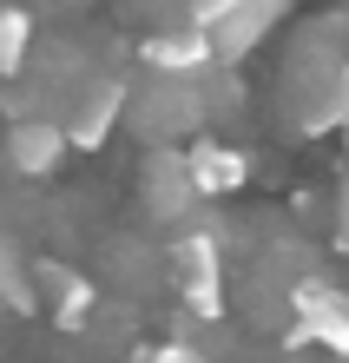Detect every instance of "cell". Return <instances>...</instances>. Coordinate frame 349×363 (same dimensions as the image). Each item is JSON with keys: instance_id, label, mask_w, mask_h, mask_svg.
Listing matches in <instances>:
<instances>
[{"instance_id": "6da1fadb", "label": "cell", "mask_w": 349, "mask_h": 363, "mask_svg": "<svg viewBox=\"0 0 349 363\" xmlns=\"http://www.w3.org/2000/svg\"><path fill=\"white\" fill-rule=\"evenodd\" d=\"M119 113H125V86L105 79V73H86L73 86V99H67V113H59V133H67V145L93 152V145H105V133L119 125Z\"/></svg>"}, {"instance_id": "277c9868", "label": "cell", "mask_w": 349, "mask_h": 363, "mask_svg": "<svg viewBox=\"0 0 349 363\" xmlns=\"http://www.w3.org/2000/svg\"><path fill=\"white\" fill-rule=\"evenodd\" d=\"M7 159L20 179H53L59 159H67V133H59L53 113H20L7 125Z\"/></svg>"}, {"instance_id": "ba28073f", "label": "cell", "mask_w": 349, "mask_h": 363, "mask_svg": "<svg viewBox=\"0 0 349 363\" xmlns=\"http://www.w3.org/2000/svg\"><path fill=\"white\" fill-rule=\"evenodd\" d=\"M0 304L7 311H40V297H33V264L20 258V245L7 238V231H0Z\"/></svg>"}, {"instance_id": "9c48e42d", "label": "cell", "mask_w": 349, "mask_h": 363, "mask_svg": "<svg viewBox=\"0 0 349 363\" xmlns=\"http://www.w3.org/2000/svg\"><path fill=\"white\" fill-rule=\"evenodd\" d=\"M27 47H33V13L27 7H0V79H13L27 67Z\"/></svg>"}, {"instance_id": "8fae6325", "label": "cell", "mask_w": 349, "mask_h": 363, "mask_svg": "<svg viewBox=\"0 0 349 363\" xmlns=\"http://www.w3.org/2000/svg\"><path fill=\"white\" fill-rule=\"evenodd\" d=\"M139 363H151V357H139Z\"/></svg>"}, {"instance_id": "3957f363", "label": "cell", "mask_w": 349, "mask_h": 363, "mask_svg": "<svg viewBox=\"0 0 349 363\" xmlns=\"http://www.w3.org/2000/svg\"><path fill=\"white\" fill-rule=\"evenodd\" d=\"M145 67L151 73H165V79H191V73H205L211 60H217V40L205 20H185V27H159V33H145Z\"/></svg>"}, {"instance_id": "7a4b0ae2", "label": "cell", "mask_w": 349, "mask_h": 363, "mask_svg": "<svg viewBox=\"0 0 349 363\" xmlns=\"http://www.w3.org/2000/svg\"><path fill=\"white\" fill-rule=\"evenodd\" d=\"M290 344H330L349 357V297L336 284H323V277H303L297 284V330Z\"/></svg>"}, {"instance_id": "30bf717a", "label": "cell", "mask_w": 349, "mask_h": 363, "mask_svg": "<svg viewBox=\"0 0 349 363\" xmlns=\"http://www.w3.org/2000/svg\"><path fill=\"white\" fill-rule=\"evenodd\" d=\"M231 7H244V0H191V20H205V27H211V20H224Z\"/></svg>"}, {"instance_id": "8992f818", "label": "cell", "mask_w": 349, "mask_h": 363, "mask_svg": "<svg viewBox=\"0 0 349 363\" xmlns=\"http://www.w3.org/2000/svg\"><path fill=\"white\" fill-rule=\"evenodd\" d=\"M33 297L53 311V324H59V330H79L86 317H93V284H86L73 264L40 258V264H33Z\"/></svg>"}, {"instance_id": "52a82bcc", "label": "cell", "mask_w": 349, "mask_h": 363, "mask_svg": "<svg viewBox=\"0 0 349 363\" xmlns=\"http://www.w3.org/2000/svg\"><path fill=\"white\" fill-rule=\"evenodd\" d=\"M171 264H178V284H185V297H191V311H198V317H217V311H224V297H217V245L205 238V231L178 238Z\"/></svg>"}, {"instance_id": "5b68a950", "label": "cell", "mask_w": 349, "mask_h": 363, "mask_svg": "<svg viewBox=\"0 0 349 363\" xmlns=\"http://www.w3.org/2000/svg\"><path fill=\"white\" fill-rule=\"evenodd\" d=\"M178 159H185V179H191V191H198V199L244 191V179H251V159L237 152V145H217V139H191Z\"/></svg>"}]
</instances>
